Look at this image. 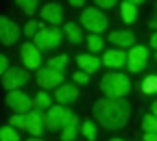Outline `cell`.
Wrapping results in <instances>:
<instances>
[{
    "label": "cell",
    "instance_id": "d590c367",
    "mask_svg": "<svg viewBox=\"0 0 157 141\" xmlns=\"http://www.w3.org/2000/svg\"><path fill=\"white\" fill-rule=\"evenodd\" d=\"M68 2H70L72 7H83V5L87 2V0H68Z\"/></svg>",
    "mask_w": 157,
    "mask_h": 141
},
{
    "label": "cell",
    "instance_id": "d6a6232c",
    "mask_svg": "<svg viewBox=\"0 0 157 141\" xmlns=\"http://www.w3.org/2000/svg\"><path fill=\"white\" fill-rule=\"evenodd\" d=\"M9 67H11V63H9V59H7V56H0V72L5 74V72H7Z\"/></svg>",
    "mask_w": 157,
    "mask_h": 141
},
{
    "label": "cell",
    "instance_id": "3957f363",
    "mask_svg": "<svg viewBox=\"0 0 157 141\" xmlns=\"http://www.w3.org/2000/svg\"><path fill=\"white\" fill-rule=\"evenodd\" d=\"M63 28H57V26H42L39 33L33 37V44L42 50V52H48V50H55L59 44L63 42Z\"/></svg>",
    "mask_w": 157,
    "mask_h": 141
},
{
    "label": "cell",
    "instance_id": "7a4b0ae2",
    "mask_svg": "<svg viewBox=\"0 0 157 141\" xmlns=\"http://www.w3.org/2000/svg\"><path fill=\"white\" fill-rule=\"evenodd\" d=\"M101 91L107 98H124L131 91V80L122 72H109L101 78Z\"/></svg>",
    "mask_w": 157,
    "mask_h": 141
},
{
    "label": "cell",
    "instance_id": "ab89813d",
    "mask_svg": "<svg viewBox=\"0 0 157 141\" xmlns=\"http://www.w3.org/2000/svg\"><path fill=\"white\" fill-rule=\"evenodd\" d=\"M29 141H44V139H42V137H31Z\"/></svg>",
    "mask_w": 157,
    "mask_h": 141
},
{
    "label": "cell",
    "instance_id": "1f68e13d",
    "mask_svg": "<svg viewBox=\"0 0 157 141\" xmlns=\"http://www.w3.org/2000/svg\"><path fill=\"white\" fill-rule=\"evenodd\" d=\"M94 2H96V9L103 11V9H113L118 0H94Z\"/></svg>",
    "mask_w": 157,
    "mask_h": 141
},
{
    "label": "cell",
    "instance_id": "4dcf8cb0",
    "mask_svg": "<svg viewBox=\"0 0 157 141\" xmlns=\"http://www.w3.org/2000/svg\"><path fill=\"white\" fill-rule=\"evenodd\" d=\"M90 78H92V74L85 72V70H81V72H74V74H72V83L83 85V83H90Z\"/></svg>",
    "mask_w": 157,
    "mask_h": 141
},
{
    "label": "cell",
    "instance_id": "83f0119b",
    "mask_svg": "<svg viewBox=\"0 0 157 141\" xmlns=\"http://www.w3.org/2000/svg\"><path fill=\"white\" fill-rule=\"evenodd\" d=\"M85 42H87L90 52H103V48H105V42H103V37H101V35H90Z\"/></svg>",
    "mask_w": 157,
    "mask_h": 141
},
{
    "label": "cell",
    "instance_id": "6da1fadb",
    "mask_svg": "<svg viewBox=\"0 0 157 141\" xmlns=\"http://www.w3.org/2000/svg\"><path fill=\"white\" fill-rule=\"evenodd\" d=\"M94 119L105 130H118L129 124L131 119V104L124 98H101L92 107Z\"/></svg>",
    "mask_w": 157,
    "mask_h": 141
},
{
    "label": "cell",
    "instance_id": "ffe728a7",
    "mask_svg": "<svg viewBox=\"0 0 157 141\" xmlns=\"http://www.w3.org/2000/svg\"><path fill=\"white\" fill-rule=\"evenodd\" d=\"M81 135L87 141L96 139V135H98V122H96V119H85V122H81Z\"/></svg>",
    "mask_w": 157,
    "mask_h": 141
},
{
    "label": "cell",
    "instance_id": "7402d4cb",
    "mask_svg": "<svg viewBox=\"0 0 157 141\" xmlns=\"http://www.w3.org/2000/svg\"><path fill=\"white\" fill-rule=\"evenodd\" d=\"M137 89H140L142 93L151 96V93H157V76L155 74H148L140 85H137Z\"/></svg>",
    "mask_w": 157,
    "mask_h": 141
},
{
    "label": "cell",
    "instance_id": "f35d334b",
    "mask_svg": "<svg viewBox=\"0 0 157 141\" xmlns=\"http://www.w3.org/2000/svg\"><path fill=\"white\" fill-rule=\"evenodd\" d=\"M151 113H153V115H155V117H157V100H155V102H153V104H151Z\"/></svg>",
    "mask_w": 157,
    "mask_h": 141
},
{
    "label": "cell",
    "instance_id": "cb8c5ba5",
    "mask_svg": "<svg viewBox=\"0 0 157 141\" xmlns=\"http://www.w3.org/2000/svg\"><path fill=\"white\" fill-rule=\"evenodd\" d=\"M46 65H50L52 70H59V72H63V70L68 67V54H55V56H50Z\"/></svg>",
    "mask_w": 157,
    "mask_h": 141
},
{
    "label": "cell",
    "instance_id": "603a6c76",
    "mask_svg": "<svg viewBox=\"0 0 157 141\" xmlns=\"http://www.w3.org/2000/svg\"><path fill=\"white\" fill-rule=\"evenodd\" d=\"M9 124L13 128H20V130H26L29 128V113H13L9 117Z\"/></svg>",
    "mask_w": 157,
    "mask_h": 141
},
{
    "label": "cell",
    "instance_id": "9a60e30c",
    "mask_svg": "<svg viewBox=\"0 0 157 141\" xmlns=\"http://www.w3.org/2000/svg\"><path fill=\"white\" fill-rule=\"evenodd\" d=\"M127 61H129V54H124V50H120V48H111L103 54V65H107L111 70L127 67Z\"/></svg>",
    "mask_w": 157,
    "mask_h": 141
},
{
    "label": "cell",
    "instance_id": "44dd1931",
    "mask_svg": "<svg viewBox=\"0 0 157 141\" xmlns=\"http://www.w3.org/2000/svg\"><path fill=\"white\" fill-rule=\"evenodd\" d=\"M120 17L127 24H133L135 17H137V7L131 5V2H120Z\"/></svg>",
    "mask_w": 157,
    "mask_h": 141
},
{
    "label": "cell",
    "instance_id": "e575fe53",
    "mask_svg": "<svg viewBox=\"0 0 157 141\" xmlns=\"http://www.w3.org/2000/svg\"><path fill=\"white\" fill-rule=\"evenodd\" d=\"M142 141H157V132H144Z\"/></svg>",
    "mask_w": 157,
    "mask_h": 141
},
{
    "label": "cell",
    "instance_id": "9c48e42d",
    "mask_svg": "<svg viewBox=\"0 0 157 141\" xmlns=\"http://www.w3.org/2000/svg\"><path fill=\"white\" fill-rule=\"evenodd\" d=\"M29 80H31L29 72L20 70V67H9V70L2 74V87H5L7 91H15V89H20V87H24Z\"/></svg>",
    "mask_w": 157,
    "mask_h": 141
},
{
    "label": "cell",
    "instance_id": "277c9868",
    "mask_svg": "<svg viewBox=\"0 0 157 141\" xmlns=\"http://www.w3.org/2000/svg\"><path fill=\"white\" fill-rule=\"evenodd\" d=\"M81 26L85 31H90V35H101L105 28H107V15L101 11V9H83L81 13Z\"/></svg>",
    "mask_w": 157,
    "mask_h": 141
},
{
    "label": "cell",
    "instance_id": "f546056e",
    "mask_svg": "<svg viewBox=\"0 0 157 141\" xmlns=\"http://www.w3.org/2000/svg\"><path fill=\"white\" fill-rule=\"evenodd\" d=\"M142 130L144 132H157V117L153 113H146L142 117Z\"/></svg>",
    "mask_w": 157,
    "mask_h": 141
},
{
    "label": "cell",
    "instance_id": "8fae6325",
    "mask_svg": "<svg viewBox=\"0 0 157 141\" xmlns=\"http://www.w3.org/2000/svg\"><path fill=\"white\" fill-rule=\"evenodd\" d=\"M48 130V124H46V113L42 109H33L29 113V128L26 132H31V137H44V132Z\"/></svg>",
    "mask_w": 157,
    "mask_h": 141
},
{
    "label": "cell",
    "instance_id": "836d02e7",
    "mask_svg": "<svg viewBox=\"0 0 157 141\" xmlns=\"http://www.w3.org/2000/svg\"><path fill=\"white\" fill-rule=\"evenodd\" d=\"M148 26L157 31V7H155V11H153V15H151V22H148Z\"/></svg>",
    "mask_w": 157,
    "mask_h": 141
},
{
    "label": "cell",
    "instance_id": "5b68a950",
    "mask_svg": "<svg viewBox=\"0 0 157 141\" xmlns=\"http://www.w3.org/2000/svg\"><path fill=\"white\" fill-rule=\"evenodd\" d=\"M37 85L42 87L44 91L48 89H59L63 85V72L52 70L50 65H42L37 70Z\"/></svg>",
    "mask_w": 157,
    "mask_h": 141
},
{
    "label": "cell",
    "instance_id": "484cf974",
    "mask_svg": "<svg viewBox=\"0 0 157 141\" xmlns=\"http://www.w3.org/2000/svg\"><path fill=\"white\" fill-rule=\"evenodd\" d=\"M0 141H20V132L17 128H13L11 124L0 128Z\"/></svg>",
    "mask_w": 157,
    "mask_h": 141
},
{
    "label": "cell",
    "instance_id": "ac0fdd59",
    "mask_svg": "<svg viewBox=\"0 0 157 141\" xmlns=\"http://www.w3.org/2000/svg\"><path fill=\"white\" fill-rule=\"evenodd\" d=\"M76 65L81 70H85V72H90V74H94V72L101 70L103 59H98L96 54H78L76 56Z\"/></svg>",
    "mask_w": 157,
    "mask_h": 141
},
{
    "label": "cell",
    "instance_id": "8d00e7d4",
    "mask_svg": "<svg viewBox=\"0 0 157 141\" xmlns=\"http://www.w3.org/2000/svg\"><path fill=\"white\" fill-rule=\"evenodd\" d=\"M122 2H131V5H135V7H137V5H144L146 0H122Z\"/></svg>",
    "mask_w": 157,
    "mask_h": 141
},
{
    "label": "cell",
    "instance_id": "5bb4252c",
    "mask_svg": "<svg viewBox=\"0 0 157 141\" xmlns=\"http://www.w3.org/2000/svg\"><path fill=\"white\" fill-rule=\"evenodd\" d=\"M78 98V87L76 83H63L59 89H55V102L57 104H72L74 100Z\"/></svg>",
    "mask_w": 157,
    "mask_h": 141
},
{
    "label": "cell",
    "instance_id": "74e56055",
    "mask_svg": "<svg viewBox=\"0 0 157 141\" xmlns=\"http://www.w3.org/2000/svg\"><path fill=\"white\" fill-rule=\"evenodd\" d=\"M151 46L157 50V33H155V35H151Z\"/></svg>",
    "mask_w": 157,
    "mask_h": 141
},
{
    "label": "cell",
    "instance_id": "30bf717a",
    "mask_svg": "<svg viewBox=\"0 0 157 141\" xmlns=\"http://www.w3.org/2000/svg\"><path fill=\"white\" fill-rule=\"evenodd\" d=\"M146 61H148V50L144 46H133L129 48V61H127V72L131 74H137L146 67Z\"/></svg>",
    "mask_w": 157,
    "mask_h": 141
},
{
    "label": "cell",
    "instance_id": "d6986e66",
    "mask_svg": "<svg viewBox=\"0 0 157 141\" xmlns=\"http://www.w3.org/2000/svg\"><path fill=\"white\" fill-rule=\"evenodd\" d=\"M63 35L68 37V42H70L72 46H78V44L83 42L81 26H78V24H74V22H66V24H63Z\"/></svg>",
    "mask_w": 157,
    "mask_h": 141
},
{
    "label": "cell",
    "instance_id": "b9f144b4",
    "mask_svg": "<svg viewBox=\"0 0 157 141\" xmlns=\"http://www.w3.org/2000/svg\"><path fill=\"white\" fill-rule=\"evenodd\" d=\"M155 59H157V54H155Z\"/></svg>",
    "mask_w": 157,
    "mask_h": 141
},
{
    "label": "cell",
    "instance_id": "7c38bea8",
    "mask_svg": "<svg viewBox=\"0 0 157 141\" xmlns=\"http://www.w3.org/2000/svg\"><path fill=\"white\" fill-rule=\"evenodd\" d=\"M20 39V26L9 17H0V42L2 46H13Z\"/></svg>",
    "mask_w": 157,
    "mask_h": 141
},
{
    "label": "cell",
    "instance_id": "4fadbf2b",
    "mask_svg": "<svg viewBox=\"0 0 157 141\" xmlns=\"http://www.w3.org/2000/svg\"><path fill=\"white\" fill-rule=\"evenodd\" d=\"M39 17H42V22H48V24L57 26L66 20V13H63V7L59 2H46L42 7V11H39Z\"/></svg>",
    "mask_w": 157,
    "mask_h": 141
},
{
    "label": "cell",
    "instance_id": "e0dca14e",
    "mask_svg": "<svg viewBox=\"0 0 157 141\" xmlns=\"http://www.w3.org/2000/svg\"><path fill=\"white\" fill-rule=\"evenodd\" d=\"M109 42H111L113 46H118L120 50L133 48V46H135V35H133L131 31H113V33H109Z\"/></svg>",
    "mask_w": 157,
    "mask_h": 141
},
{
    "label": "cell",
    "instance_id": "d4e9b609",
    "mask_svg": "<svg viewBox=\"0 0 157 141\" xmlns=\"http://www.w3.org/2000/svg\"><path fill=\"white\" fill-rule=\"evenodd\" d=\"M35 107L42 109V111H48V109L52 107V98H50V93H48V91H39V93L35 96Z\"/></svg>",
    "mask_w": 157,
    "mask_h": 141
},
{
    "label": "cell",
    "instance_id": "8992f818",
    "mask_svg": "<svg viewBox=\"0 0 157 141\" xmlns=\"http://www.w3.org/2000/svg\"><path fill=\"white\" fill-rule=\"evenodd\" d=\"M5 102L7 107L13 111V113H31L35 109V100H31L24 91H7V98H5Z\"/></svg>",
    "mask_w": 157,
    "mask_h": 141
},
{
    "label": "cell",
    "instance_id": "2e32d148",
    "mask_svg": "<svg viewBox=\"0 0 157 141\" xmlns=\"http://www.w3.org/2000/svg\"><path fill=\"white\" fill-rule=\"evenodd\" d=\"M78 132H81V119H78L76 113H72L66 126L61 128V132H59V137H61V141H74Z\"/></svg>",
    "mask_w": 157,
    "mask_h": 141
},
{
    "label": "cell",
    "instance_id": "4316f807",
    "mask_svg": "<svg viewBox=\"0 0 157 141\" xmlns=\"http://www.w3.org/2000/svg\"><path fill=\"white\" fill-rule=\"evenodd\" d=\"M39 28H42V22H39V20H31V22H26V26H24L22 35L29 39V42H33V37L39 33Z\"/></svg>",
    "mask_w": 157,
    "mask_h": 141
},
{
    "label": "cell",
    "instance_id": "f1b7e54d",
    "mask_svg": "<svg viewBox=\"0 0 157 141\" xmlns=\"http://www.w3.org/2000/svg\"><path fill=\"white\" fill-rule=\"evenodd\" d=\"M15 5L20 7L24 15H33L37 11V0H15Z\"/></svg>",
    "mask_w": 157,
    "mask_h": 141
},
{
    "label": "cell",
    "instance_id": "52a82bcc",
    "mask_svg": "<svg viewBox=\"0 0 157 141\" xmlns=\"http://www.w3.org/2000/svg\"><path fill=\"white\" fill-rule=\"evenodd\" d=\"M72 111L66 109L63 104H59V107H50L46 111V124H48V130L52 132H61V128L66 126V122L70 119Z\"/></svg>",
    "mask_w": 157,
    "mask_h": 141
},
{
    "label": "cell",
    "instance_id": "60d3db41",
    "mask_svg": "<svg viewBox=\"0 0 157 141\" xmlns=\"http://www.w3.org/2000/svg\"><path fill=\"white\" fill-rule=\"evenodd\" d=\"M111 141H124V139H111Z\"/></svg>",
    "mask_w": 157,
    "mask_h": 141
},
{
    "label": "cell",
    "instance_id": "ba28073f",
    "mask_svg": "<svg viewBox=\"0 0 157 141\" xmlns=\"http://www.w3.org/2000/svg\"><path fill=\"white\" fill-rule=\"evenodd\" d=\"M20 59H22L24 70H39L42 67V50L33 42L22 44V48H20Z\"/></svg>",
    "mask_w": 157,
    "mask_h": 141
}]
</instances>
